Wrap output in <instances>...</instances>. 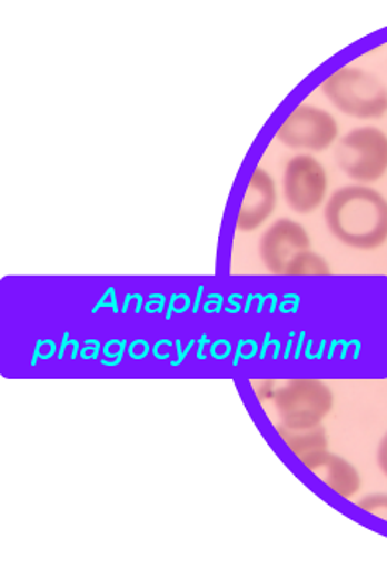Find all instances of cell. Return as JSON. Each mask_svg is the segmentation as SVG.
I'll list each match as a JSON object with an SVG mask.
<instances>
[{"label":"cell","instance_id":"obj_2","mask_svg":"<svg viewBox=\"0 0 387 569\" xmlns=\"http://www.w3.org/2000/svg\"><path fill=\"white\" fill-rule=\"evenodd\" d=\"M325 98L344 116L358 120H378L387 113V88L371 72L340 68L320 86Z\"/></svg>","mask_w":387,"mask_h":569},{"label":"cell","instance_id":"obj_10","mask_svg":"<svg viewBox=\"0 0 387 569\" xmlns=\"http://www.w3.org/2000/svg\"><path fill=\"white\" fill-rule=\"evenodd\" d=\"M279 437L288 445L289 450L299 458L310 457L319 451L328 450V437L322 426L314 429L294 430L286 426H278Z\"/></svg>","mask_w":387,"mask_h":569},{"label":"cell","instance_id":"obj_11","mask_svg":"<svg viewBox=\"0 0 387 569\" xmlns=\"http://www.w3.org/2000/svg\"><path fill=\"white\" fill-rule=\"evenodd\" d=\"M331 269L327 261L320 254L306 250L297 254L289 267L286 268L285 276H330Z\"/></svg>","mask_w":387,"mask_h":569},{"label":"cell","instance_id":"obj_12","mask_svg":"<svg viewBox=\"0 0 387 569\" xmlns=\"http://www.w3.org/2000/svg\"><path fill=\"white\" fill-rule=\"evenodd\" d=\"M356 506H358L363 512L371 513V516L378 517V519L387 522V495L365 496V498L356 502Z\"/></svg>","mask_w":387,"mask_h":569},{"label":"cell","instance_id":"obj_17","mask_svg":"<svg viewBox=\"0 0 387 569\" xmlns=\"http://www.w3.org/2000/svg\"><path fill=\"white\" fill-rule=\"evenodd\" d=\"M166 298L162 295H150V301L145 303L143 309L147 313H162L165 309Z\"/></svg>","mask_w":387,"mask_h":569},{"label":"cell","instance_id":"obj_16","mask_svg":"<svg viewBox=\"0 0 387 569\" xmlns=\"http://www.w3.org/2000/svg\"><path fill=\"white\" fill-rule=\"evenodd\" d=\"M255 392H257V398L259 401H266V399H275V381H272V379H265V381H259Z\"/></svg>","mask_w":387,"mask_h":569},{"label":"cell","instance_id":"obj_4","mask_svg":"<svg viewBox=\"0 0 387 569\" xmlns=\"http://www.w3.org/2000/svg\"><path fill=\"white\" fill-rule=\"evenodd\" d=\"M341 171L361 184L379 181L387 172V134L376 127H359L340 138L335 150Z\"/></svg>","mask_w":387,"mask_h":569},{"label":"cell","instance_id":"obj_13","mask_svg":"<svg viewBox=\"0 0 387 569\" xmlns=\"http://www.w3.org/2000/svg\"><path fill=\"white\" fill-rule=\"evenodd\" d=\"M127 340H109L103 345V357L112 358V361L102 360L103 367H117L122 363L123 355H126Z\"/></svg>","mask_w":387,"mask_h":569},{"label":"cell","instance_id":"obj_1","mask_svg":"<svg viewBox=\"0 0 387 569\" xmlns=\"http://www.w3.org/2000/svg\"><path fill=\"white\" fill-rule=\"evenodd\" d=\"M328 232L345 247L373 251L387 241V201L368 186H345L330 196L324 209Z\"/></svg>","mask_w":387,"mask_h":569},{"label":"cell","instance_id":"obj_5","mask_svg":"<svg viewBox=\"0 0 387 569\" xmlns=\"http://www.w3.org/2000/svg\"><path fill=\"white\" fill-rule=\"evenodd\" d=\"M338 123L335 117L319 107L300 103L281 123L276 140L290 150L325 151L337 141Z\"/></svg>","mask_w":387,"mask_h":569},{"label":"cell","instance_id":"obj_23","mask_svg":"<svg viewBox=\"0 0 387 569\" xmlns=\"http://www.w3.org/2000/svg\"><path fill=\"white\" fill-rule=\"evenodd\" d=\"M133 298H135L133 312L137 313V316H138V313H140L141 307L145 306L143 298H141V295H133Z\"/></svg>","mask_w":387,"mask_h":569},{"label":"cell","instance_id":"obj_24","mask_svg":"<svg viewBox=\"0 0 387 569\" xmlns=\"http://www.w3.org/2000/svg\"><path fill=\"white\" fill-rule=\"evenodd\" d=\"M69 345V333L66 332L64 336H63V343H61V347H60V351H58V358H63L64 357V351H66V347H68Z\"/></svg>","mask_w":387,"mask_h":569},{"label":"cell","instance_id":"obj_15","mask_svg":"<svg viewBox=\"0 0 387 569\" xmlns=\"http://www.w3.org/2000/svg\"><path fill=\"white\" fill-rule=\"evenodd\" d=\"M100 343L96 338H89L86 340L85 347L79 350V357L82 360H97L99 358Z\"/></svg>","mask_w":387,"mask_h":569},{"label":"cell","instance_id":"obj_19","mask_svg":"<svg viewBox=\"0 0 387 569\" xmlns=\"http://www.w3.org/2000/svg\"><path fill=\"white\" fill-rule=\"evenodd\" d=\"M378 465L379 469L383 471V475L387 476V433L385 437H383V440L379 441Z\"/></svg>","mask_w":387,"mask_h":569},{"label":"cell","instance_id":"obj_14","mask_svg":"<svg viewBox=\"0 0 387 569\" xmlns=\"http://www.w3.org/2000/svg\"><path fill=\"white\" fill-rule=\"evenodd\" d=\"M151 348L150 343L143 338H138V340L131 341L129 347V355L131 360H143L150 355Z\"/></svg>","mask_w":387,"mask_h":569},{"label":"cell","instance_id":"obj_3","mask_svg":"<svg viewBox=\"0 0 387 569\" xmlns=\"http://www.w3.org/2000/svg\"><path fill=\"white\" fill-rule=\"evenodd\" d=\"M275 407L282 426L294 430L322 426L334 407L331 389L316 378L289 379L275 395Z\"/></svg>","mask_w":387,"mask_h":569},{"label":"cell","instance_id":"obj_9","mask_svg":"<svg viewBox=\"0 0 387 569\" xmlns=\"http://www.w3.org/2000/svg\"><path fill=\"white\" fill-rule=\"evenodd\" d=\"M300 463L314 472L317 478L322 479L325 485L331 491L337 492L340 498H354L361 489V476L356 471L354 465L328 450L302 458Z\"/></svg>","mask_w":387,"mask_h":569},{"label":"cell","instance_id":"obj_8","mask_svg":"<svg viewBox=\"0 0 387 569\" xmlns=\"http://www.w3.org/2000/svg\"><path fill=\"white\" fill-rule=\"evenodd\" d=\"M278 191L272 176L262 168H255L248 181L247 191L237 213L238 232L250 233L258 230L275 212Z\"/></svg>","mask_w":387,"mask_h":569},{"label":"cell","instance_id":"obj_22","mask_svg":"<svg viewBox=\"0 0 387 569\" xmlns=\"http://www.w3.org/2000/svg\"><path fill=\"white\" fill-rule=\"evenodd\" d=\"M69 345L72 347L71 360H75V358H78L79 350H81V348H79V341L75 340V338H69Z\"/></svg>","mask_w":387,"mask_h":569},{"label":"cell","instance_id":"obj_20","mask_svg":"<svg viewBox=\"0 0 387 569\" xmlns=\"http://www.w3.org/2000/svg\"><path fill=\"white\" fill-rule=\"evenodd\" d=\"M175 345L176 347H178L179 358L178 360L171 361V367L178 368L179 365L182 363V360H185L186 353H188V351H191L194 341L191 340V343L188 345V350L186 351H181V340H176Z\"/></svg>","mask_w":387,"mask_h":569},{"label":"cell","instance_id":"obj_25","mask_svg":"<svg viewBox=\"0 0 387 569\" xmlns=\"http://www.w3.org/2000/svg\"><path fill=\"white\" fill-rule=\"evenodd\" d=\"M131 299H133V295H127L126 302H123L122 307V313H127V310H129Z\"/></svg>","mask_w":387,"mask_h":569},{"label":"cell","instance_id":"obj_18","mask_svg":"<svg viewBox=\"0 0 387 569\" xmlns=\"http://www.w3.org/2000/svg\"><path fill=\"white\" fill-rule=\"evenodd\" d=\"M109 299V296H107V292H103L102 298H100V301L96 303L95 309H92V313H97V310L100 309V307H112L113 313H119V307H117L116 301V289L112 288V295H110V301H107Z\"/></svg>","mask_w":387,"mask_h":569},{"label":"cell","instance_id":"obj_7","mask_svg":"<svg viewBox=\"0 0 387 569\" xmlns=\"http://www.w3.org/2000/svg\"><path fill=\"white\" fill-rule=\"evenodd\" d=\"M306 250H310V237L296 220H276L259 240V258L276 276H285L290 261Z\"/></svg>","mask_w":387,"mask_h":569},{"label":"cell","instance_id":"obj_6","mask_svg":"<svg viewBox=\"0 0 387 569\" xmlns=\"http://www.w3.org/2000/svg\"><path fill=\"white\" fill-rule=\"evenodd\" d=\"M328 178L324 164L310 154L290 158L282 178V191L290 209L309 216L322 207L327 198Z\"/></svg>","mask_w":387,"mask_h":569},{"label":"cell","instance_id":"obj_21","mask_svg":"<svg viewBox=\"0 0 387 569\" xmlns=\"http://www.w3.org/2000/svg\"><path fill=\"white\" fill-rule=\"evenodd\" d=\"M178 299H179L178 295H172L171 299H169L168 312H166V320L171 319L172 313H175L176 301H178Z\"/></svg>","mask_w":387,"mask_h":569}]
</instances>
